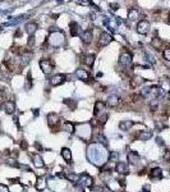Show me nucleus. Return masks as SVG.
Listing matches in <instances>:
<instances>
[{"mask_svg": "<svg viewBox=\"0 0 170 192\" xmlns=\"http://www.w3.org/2000/svg\"><path fill=\"white\" fill-rule=\"evenodd\" d=\"M69 27H70V36H73V37L78 36L79 32H81V28H79L78 23H77V22H70Z\"/></svg>", "mask_w": 170, "mask_h": 192, "instance_id": "nucleus-23", "label": "nucleus"}, {"mask_svg": "<svg viewBox=\"0 0 170 192\" xmlns=\"http://www.w3.org/2000/svg\"><path fill=\"white\" fill-rule=\"evenodd\" d=\"M91 192H104V190L101 187H95V188H92Z\"/></svg>", "mask_w": 170, "mask_h": 192, "instance_id": "nucleus-46", "label": "nucleus"}, {"mask_svg": "<svg viewBox=\"0 0 170 192\" xmlns=\"http://www.w3.org/2000/svg\"><path fill=\"white\" fill-rule=\"evenodd\" d=\"M32 161H33V165L36 168H44L45 167L44 159H42V156H40V154H33V155H32Z\"/></svg>", "mask_w": 170, "mask_h": 192, "instance_id": "nucleus-18", "label": "nucleus"}, {"mask_svg": "<svg viewBox=\"0 0 170 192\" xmlns=\"http://www.w3.org/2000/svg\"><path fill=\"white\" fill-rule=\"evenodd\" d=\"M26 87H27V88H31V87H32V77H31V73H28V74H27Z\"/></svg>", "mask_w": 170, "mask_h": 192, "instance_id": "nucleus-37", "label": "nucleus"}, {"mask_svg": "<svg viewBox=\"0 0 170 192\" xmlns=\"http://www.w3.org/2000/svg\"><path fill=\"white\" fill-rule=\"evenodd\" d=\"M113 40H114V38H113V36L110 33H107V32H101L100 36H98V46L105 48V46L109 45Z\"/></svg>", "mask_w": 170, "mask_h": 192, "instance_id": "nucleus-5", "label": "nucleus"}, {"mask_svg": "<svg viewBox=\"0 0 170 192\" xmlns=\"http://www.w3.org/2000/svg\"><path fill=\"white\" fill-rule=\"evenodd\" d=\"M168 22H169V25H170V16H169V19H168Z\"/></svg>", "mask_w": 170, "mask_h": 192, "instance_id": "nucleus-49", "label": "nucleus"}, {"mask_svg": "<svg viewBox=\"0 0 170 192\" xmlns=\"http://www.w3.org/2000/svg\"><path fill=\"white\" fill-rule=\"evenodd\" d=\"M136 29H137V32H138L139 35H147L148 32H150V22L146 20V19L138 20Z\"/></svg>", "mask_w": 170, "mask_h": 192, "instance_id": "nucleus-3", "label": "nucleus"}, {"mask_svg": "<svg viewBox=\"0 0 170 192\" xmlns=\"http://www.w3.org/2000/svg\"><path fill=\"white\" fill-rule=\"evenodd\" d=\"M1 108H3V110L9 115L14 114V111H16V104H14L13 101H5Z\"/></svg>", "mask_w": 170, "mask_h": 192, "instance_id": "nucleus-15", "label": "nucleus"}, {"mask_svg": "<svg viewBox=\"0 0 170 192\" xmlns=\"http://www.w3.org/2000/svg\"><path fill=\"white\" fill-rule=\"evenodd\" d=\"M63 131L68 132V133H73V132L76 131V129H74V124L70 122H65L64 126H63Z\"/></svg>", "mask_w": 170, "mask_h": 192, "instance_id": "nucleus-31", "label": "nucleus"}, {"mask_svg": "<svg viewBox=\"0 0 170 192\" xmlns=\"http://www.w3.org/2000/svg\"><path fill=\"white\" fill-rule=\"evenodd\" d=\"M64 177L68 179V181H70V182H73V183L78 182V179H79L78 174H76L74 172H72V170H67V169L64 170Z\"/></svg>", "mask_w": 170, "mask_h": 192, "instance_id": "nucleus-21", "label": "nucleus"}, {"mask_svg": "<svg viewBox=\"0 0 170 192\" xmlns=\"http://www.w3.org/2000/svg\"><path fill=\"white\" fill-rule=\"evenodd\" d=\"M164 159H165L166 161H170V151L169 150H166L165 154H164Z\"/></svg>", "mask_w": 170, "mask_h": 192, "instance_id": "nucleus-44", "label": "nucleus"}, {"mask_svg": "<svg viewBox=\"0 0 170 192\" xmlns=\"http://www.w3.org/2000/svg\"><path fill=\"white\" fill-rule=\"evenodd\" d=\"M162 57H164V59H165V60L170 61V48L164 50V51H162Z\"/></svg>", "mask_w": 170, "mask_h": 192, "instance_id": "nucleus-35", "label": "nucleus"}, {"mask_svg": "<svg viewBox=\"0 0 170 192\" xmlns=\"http://www.w3.org/2000/svg\"><path fill=\"white\" fill-rule=\"evenodd\" d=\"M156 141H157V143H159V145H161V146H164V145H165V142H164V140H161L160 137H157V138H156Z\"/></svg>", "mask_w": 170, "mask_h": 192, "instance_id": "nucleus-47", "label": "nucleus"}, {"mask_svg": "<svg viewBox=\"0 0 170 192\" xmlns=\"http://www.w3.org/2000/svg\"><path fill=\"white\" fill-rule=\"evenodd\" d=\"M40 68H41V70L44 72V74H50V73L53 72V64L50 63V60L49 59H41L40 60Z\"/></svg>", "mask_w": 170, "mask_h": 192, "instance_id": "nucleus-8", "label": "nucleus"}, {"mask_svg": "<svg viewBox=\"0 0 170 192\" xmlns=\"http://www.w3.org/2000/svg\"><path fill=\"white\" fill-rule=\"evenodd\" d=\"M38 28V25L36 22H28L26 23V32L29 35V36H33L36 33V31H37Z\"/></svg>", "mask_w": 170, "mask_h": 192, "instance_id": "nucleus-17", "label": "nucleus"}, {"mask_svg": "<svg viewBox=\"0 0 170 192\" xmlns=\"http://www.w3.org/2000/svg\"><path fill=\"white\" fill-rule=\"evenodd\" d=\"M106 119H107V114H104L102 117H100V120H98V123L104 124V123H106Z\"/></svg>", "mask_w": 170, "mask_h": 192, "instance_id": "nucleus-41", "label": "nucleus"}, {"mask_svg": "<svg viewBox=\"0 0 170 192\" xmlns=\"http://www.w3.org/2000/svg\"><path fill=\"white\" fill-rule=\"evenodd\" d=\"M139 18H141V12H139V9H137V8H130V9L128 10V19H129L130 22H137Z\"/></svg>", "mask_w": 170, "mask_h": 192, "instance_id": "nucleus-10", "label": "nucleus"}, {"mask_svg": "<svg viewBox=\"0 0 170 192\" xmlns=\"http://www.w3.org/2000/svg\"><path fill=\"white\" fill-rule=\"evenodd\" d=\"M65 104H67L68 106H72V109L76 108V102H74V101H69V99L65 100Z\"/></svg>", "mask_w": 170, "mask_h": 192, "instance_id": "nucleus-40", "label": "nucleus"}, {"mask_svg": "<svg viewBox=\"0 0 170 192\" xmlns=\"http://www.w3.org/2000/svg\"><path fill=\"white\" fill-rule=\"evenodd\" d=\"M92 38H94V33H92L91 29H86V31L82 32V35H81V40H82L83 44H91L92 42Z\"/></svg>", "mask_w": 170, "mask_h": 192, "instance_id": "nucleus-14", "label": "nucleus"}, {"mask_svg": "<svg viewBox=\"0 0 170 192\" xmlns=\"http://www.w3.org/2000/svg\"><path fill=\"white\" fill-rule=\"evenodd\" d=\"M106 105L109 106V108H116V106L119 105V96L118 95H109L106 100Z\"/></svg>", "mask_w": 170, "mask_h": 192, "instance_id": "nucleus-16", "label": "nucleus"}, {"mask_svg": "<svg viewBox=\"0 0 170 192\" xmlns=\"http://www.w3.org/2000/svg\"><path fill=\"white\" fill-rule=\"evenodd\" d=\"M109 159H110V161H118V152L113 151V152L109 155Z\"/></svg>", "mask_w": 170, "mask_h": 192, "instance_id": "nucleus-38", "label": "nucleus"}, {"mask_svg": "<svg viewBox=\"0 0 170 192\" xmlns=\"http://www.w3.org/2000/svg\"><path fill=\"white\" fill-rule=\"evenodd\" d=\"M47 123H49L50 127H56L60 123V117L56 113H50L47 115Z\"/></svg>", "mask_w": 170, "mask_h": 192, "instance_id": "nucleus-12", "label": "nucleus"}, {"mask_svg": "<svg viewBox=\"0 0 170 192\" xmlns=\"http://www.w3.org/2000/svg\"><path fill=\"white\" fill-rule=\"evenodd\" d=\"M143 192H150V186H143Z\"/></svg>", "mask_w": 170, "mask_h": 192, "instance_id": "nucleus-48", "label": "nucleus"}, {"mask_svg": "<svg viewBox=\"0 0 170 192\" xmlns=\"http://www.w3.org/2000/svg\"><path fill=\"white\" fill-rule=\"evenodd\" d=\"M64 33L61 31H53L49 36V44L51 46H60L64 44Z\"/></svg>", "mask_w": 170, "mask_h": 192, "instance_id": "nucleus-2", "label": "nucleus"}, {"mask_svg": "<svg viewBox=\"0 0 170 192\" xmlns=\"http://www.w3.org/2000/svg\"><path fill=\"white\" fill-rule=\"evenodd\" d=\"M119 63L123 67H130V64H132V54H130V51H128V50L122 51L120 57H119Z\"/></svg>", "mask_w": 170, "mask_h": 192, "instance_id": "nucleus-4", "label": "nucleus"}, {"mask_svg": "<svg viewBox=\"0 0 170 192\" xmlns=\"http://www.w3.org/2000/svg\"><path fill=\"white\" fill-rule=\"evenodd\" d=\"M83 63L86 64L87 67H92L95 63V55L94 54H87L83 57Z\"/></svg>", "mask_w": 170, "mask_h": 192, "instance_id": "nucleus-27", "label": "nucleus"}, {"mask_svg": "<svg viewBox=\"0 0 170 192\" xmlns=\"http://www.w3.org/2000/svg\"><path fill=\"white\" fill-rule=\"evenodd\" d=\"M33 45H35V37L31 36V37L28 38V46H29V48H32Z\"/></svg>", "mask_w": 170, "mask_h": 192, "instance_id": "nucleus-42", "label": "nucleus"}, {"mask_svg": "<svg viewBox=\"0 0 170 192\" xmlns=\"http://www.w3.org/2000/svg\"><path fill=\"white\" fill-rule=\"evenodd\" d=\"M119 23H120L119 17H111V18H105V19H104V25H105L109 29H111V31H116Z\"/></svg>", "mask_w": 170, "mask_h": 192, "instance_id": "nucleus-6", "label": "nucleus"}, {"mask_svg": "<svg viewBox=\"0 0 170 192\" xmlns=\"http://www.w3.org/2000/svg\"><path fill=\"white\" fill-rule=\"evenodd\" d=\"M32 57H33V54L32 53H29V51H26V53H23L22 55H20V59H19V61H20V66H27V64L31 61V59Z\"/></svg>", "mask_w": 170, "mask_h": 192, "instance_id": "nucleus-19", "label": "nucleus"}, {"mask_svg": "<svg viewBox=\"0 0 170 192\" xmlns=\"http://www.w3.org/2000/svg\"><path fill=\"white\" fill-rule=\"evenodd\" d=\"M36 188L38 191H44L46 188V182H45L44 178H38L37 179V183H36Z\"/></svg>", "mask_w": 170, "mask_h": 192, "instance_id": "nucleus-32", "label": "nucleus"}, {"mask_svg": "<svg viewBox=\"0 0 170 192\" xmlns=\"http://www.w3.org/2000/svg\"><path fill=\"white\" fill-rule=\"evenodd\" d=\"M152 137V132L151 131H141L138 135V138L141 141H148Z\"/></svg>", "mask_w": 170, "mask_h": 192, "instance_id": "nucleus-28", "label": "nucleus"}, {"mask_svg": "<svg viewBox=\"0 0 170 192\" xmlns=\"http://www.w3.org/2000/svg\"><path fill=\"white\" fill-rule=\"evenodd\" d=\"M78 136L81 138H87L91 136V126L88 124H82L79 127V131H78Z\"/></svg>", "mask_w": 170, "mask_h": 192, "instance_id": "nucleus-11", "label": "nucleus"}, {"mask_svg": "<svg viewBox=\"0 0 170 192\" xmlns=\"http://www.w3.org/2000/svg\"><path fill=\"white\" fill-rule=\"evenodd\" d=\"M157 106H159V100H157V97H155L150 101V109L152 111H155L157 109Z\"/></svg>", "mask_w": 170, "mask_h": 192, "instance_id": "nucleus-34", "label": "nucleus"}, {"mask_svg": "<svg viewBox=\"0 0 170 192\" xmlns=\"http://www.w3.org/2000/svg\"><path fill=\"white\" fill-rule=\"evenodd\" d=\"M76 74H77V77H78L79 79H82V81H85V82H87L89 79L88 72H87V70H85V69H77Z\"/></svg>", "mask_w": 170, "mask_h": 192, "instance_id": "nucleus-26", "label": "nucleus"}, {"mask_svg": "<svg viewBox=\"0 0 170 192\" xmlns=\"http://www.w3.org/2000/svg\"><path fill=\"white\" fill-rule=\"evenodd\" d=\"M95 140H96L98 143H102V145H104V147H106V146H107V140H106V137H105L104 135L98 133V135L96 136V138H95Z\"/></svg>", "mask_w": 170, "mask_h": 192, "instance_id": "nucleus-33", "label": "nucleus"}, {"mask_svg": "<svg viewBox=\"0 0 170 192\" xmlns=\"http://www.w3.org/2000/svg\"><path fill=\"white\" fill-rule=\"evenodd\" d=\"M118 8H119V5H118V4H110V9H111L113 12L118 10Z\"/></svg>", "mask_w": 170, "mask_h": 192, "instance_id": "nucleus-45", "label": "nucleus"}, {"mask_svg": "<svg viewBox=\"0 0 170 192\" xmlns=\"http://www.w3.org/2000/svg\"><path fill=\"white\" fill-rule=\"evenodd\" d=\"M151 45H152V48H154V49L160 50L161 45H162V41H161L159 37H154V38H152V41H151Z\"/></svg>", "mask_w": 170, "mask_h": 192, "instance_id": "nucleus-30", "label": "nucleus"}, {"mask_svg": "<svg viewBox=\"0 0 170 192\" xmlns=\"http://www.w3.org/2000/svg\"><path fill=\"white\" fill-rule=\"evenodd\" d=\"M150 178L151 179H161L162 178V169L159 167L152 168L150 172Z\"/></svg>", "mask_w": 170, "mask_h": 192, "instance_id": "nucleus-20", "label": "nucleus"}, {"mask_svg": "<svg viewBox=\"0 0 170 192\" xmlns=\"http://www.w3.org/2000/svg\"><path fill=\"white\" fill-rule=\"evenodd\" d=\"M78 3L82 4V5H91L92 4L91 0H78Z\"/></svg>", "mask_w": 170, "mask_h": 192, "instance_id": "nucleus-39", "label": "nucleus"}, {"mask_svg": "<svg viewBox=\"0 0 170 192\" xmlns=\"http://www.w3.org/2000/svg\"><path fill=\"white\" fill-rule=\"evenodd\" d=\"M109 154L106 149L98 143H92L87 147V159L95 165H104L106 163Z\"/></svg>", "mask_w": 170, "mask_h": 192, "instance_id": "nucleus-1", "label": "nucleus"}, {"mask_svg": "<svg viewBox=\"0 0 170 192\" xmlns=\"http://www.w3.org/2000/svg\"><path fill=\"white\" fill-rule=\"evenodd\" d=\"M104 108H105V104H104L102 101H96V104H95L94 114H95V115H98L100 113H102V111H104Z\"/></svg>", "mask_w": 170, "mask_h": 192, "instance_id": "nucleus-29", "label": "nucleus"}, {"mask_svg": "<svg viewBox=\"0 0 170 192\" xmlns=\"http://www.w3.org/2000/svg\"><path fill=\"white\" fill-rule=\"evenodd\" d=\"M60 154H61L63 159H64L67 163H70V161H72V151H70L69 149H68V147H63Z\"/></svg>", "mask_w": 170, "mask_h": 192, "instance_id": "nucleus-25", "label": "nucleus"}, {"mask_svg": "<svg viewBox=\"0 0 170 192\" xmlns=\"http://www.w3.org/2000/svg\"><path fill=\"white\" fill-rule=\"evenodd\" d=\"M0 192H10L5 184H0Z\"/></svg>", "mask_w": 170, "mask_h": 192, "instance_id": "nucleus-43", "label": "nucleus"}, {"mask_svg": "<svg viewBox=\"0 0 170 192\" xmlns=\"http://www.w3.org/2000/svg\"><path fill=\"white\" fill-rule=\"evenodd\" d=\"M128 161L133 165H137L139 161H141V156H139L136 151H132V152L128 154Z\"/></svg>", "mask_w": 170, "mask_h": 192, "instance_id": "nucleus-22", "label": "nucleus"}, {"mask_svg": "<svg viewBox=\"0 0 170 192\" xmlns=\"http://www.w3.org/2000/svg\"><path fill=\"white\" fill-rule=\"evenodd\" d=\"M115 170L122 176H127L129 173V168H128V164L125 161H118L115 165Z\"/></svg>", "mask_w": 170, "mask_h": 192, "instance_id": "nucleus-9", "label": "nucleus"}, {"mask_svg": "<svg viewBox=\"0 0 170 192\" xmlns=\"http://www.w3.org/2000/svg\"><path fill=\"white\" fill-rule=\"evenodd\" d=\"M132 127H133L132 120H122V122L119 123V128H120V131H124V132H128Z\"/></svg>", "mask_w": 170, "mask_h": 192, "instance_id": "nucleus-24", "label": "nucleus"}, {"mask_svg": "<svg viewBox=\"0 0 170 192\" xmlns=\"http://www.w3.org/2000/svg\"><path fill=\"white\" fill-rule=\"evenodd\" d=\"M0 1H5V0H0Z\"/></svg>", "mask_w": 170, "mask_h": 192, "instance_id": "nucleus-50", "label": "nucleus"}, {"mask_svg": "<svg viewBox=\"0 0 170 192\" xmlns=\"http://www.w3.org/2000/svg\"><path fill=\"white\" fill-rule=\"evenodd\" d=\"M145 57H146V60L150 61V63L154 64L155 63V57L152 54H150V53H145Z\"/></svg>", "mask_w": 170, "mask_h": 192, "instance_id": "nucleus-36", "label": "nucleus"}, {"mask_svg": "<svg viewBox=\"0 0 170 192\" xmlns=\"http://www.w3.org/2000/svg\"><path fill=\"white\" fill-rule=\"evenodd\" d=\"M64 82H65V76L64 74H55L51 79H50V85L54 86V87L60 86V85H63Z\"/></svg>", "mask_w": 170, "mask_h": 192, "instance_id": "nucleus-13", "label": "nucleus"}, {"mask_svg": "<svg viewBox=\"0 0 170 192\" xmlns=\"http://www.w3.org/2000/svg\"><path fill=\"white\" fill-rule=\"evenodd\" d=\"M78 183L81 184V187H91L94 184V179L92 177L87 173H83L82 176H79V179H78Z\"/></svg>", "mask_w": 170, "mask_h": 192, "instance_id": "nucleus-7", "label": "nucleus"}]
</instances>
